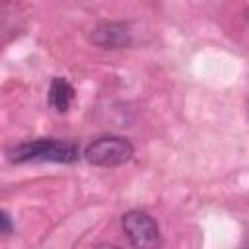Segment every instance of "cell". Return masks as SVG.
<instances>
[{
	"instance_id": "5",
	"label": "cell",
	"mask_w": 249,
	"mask_h": 249,
	"mask_svg": "<svg viewBox=\"0 0 249 249\" xmlns=\"http://www.w3.org/2000/svg\"><path fill=\"white\" fill-rule=\"evenodd\" d=\"M74 95H76V91H74V88H72V84L68 80H64V78H53L51 88H49V101H51V105L58 113L68 111V107L74 101Z\"/></svg>"
},
{
	"instance_id": "3",
	"label": "cell",
	"mask_w": 249,
	"mask_h": 249,
	"mask_svg": "<svg viewBox=\"0 0 249 249\" xmlns=\"http://www.w3.org/2000/svg\"><path fill=\"white\" fill-rule=\"evenodd\" d=\"M123 230L130 245L140 249H152L161 243L158 222L144 210H128L123 216Z\"/></svg>"
},
{
	"instance_id": "1",
	"label": "cell",
	"mask_w": 249,
	"mask_h": 249,
	"mask_svg": "<svg viewBox=\"0 0 249 249\" xmlns=\"http://www.w3.org/2000/svg\"><path fill=\"white\" fill-rule=\"evenodd\" d=\"M12 163L25 161H56V163H74L80 158L76 144L56 138H39L14 146L8 152Z\"/></svg>"
},
{
	"instance_id": "2",
	"label": "cell",
	"mask_w": 249,
	"mask_h": 249,
	"mask_svg": "<svg viewBox=\"0 0 249 249\" xmlns=\"http://www.w3.org/2000/svg\"><path fill=\"white\" fill-rule=\"evenodd\" d=\"M134 156V146L123 136H101L86 146L84 158L97 167H117Z\"/></svg>"
},
{
	"instance_id": "6",
	"label": "cell",
	"mask_w": 249,
	"mask_h": 249,
	"mask_svg": "<svg viewBox=\"0 0 249 249\" xmlns=\"http://www.w3.org/2000/svg\"><path fill=\"white\" fill-rule=\"evenodd\" d=\"M12 230H14L12 218L4 210H0V233H12Z\"/></svg>"
},
{
	"instance_id": "4",
	"label": "cell",
	"mask_w": 249,
	"mask_h": 249,
	"mask_svg": "<svg viewBox=\"0 0 249 249\" xmlns=\"http://www.w3.org/2000/svg\"><path fill=\"white\" fill-rule=\"evenodd\" d=\"M89 41L99 49L117 51L130 45V31L121 21H101L89 31Z\"/></svg>"
}]
</instances>
